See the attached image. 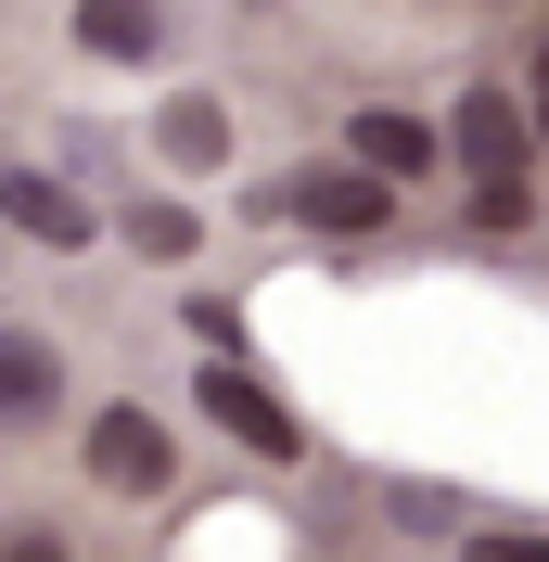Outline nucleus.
<instances>
[{
  "mask_svg": "<svg viewBox=\"0 0 549 562\" xmlns=\"http://www.w3.org/2000/svg\"><path fill=\"white\" fill-rule=\"evenodd\" d=\"M256 217H294V231H383V217H396V179L358 167V154H345V167H281L269 192H256Z\"/></svg>",
  "mask_w": 549,
  "mask_h": 562,
  "instance_id": "obj_1",
  "label": "nucleus"
},
{
  "mask_svg": "<svg viewBox=\"0 0 549 562\" xmlns=\"http://www.w3.org/2000/svg\"><path fill=\"white\" fill-rule=\"evenodd\" d=\"M192 422H217V435H231L243 460H307V422L281 409V396L256 384V371H243V358H217L205 384H192Z\"/></svg>",
  "mask_w": 549,
  "mask_h": 562,
  "instance_id": "obj_2",
  "label": "nucleus"
},
{
  "mask_svg": "<svg viewBox=\"0 0 549 562\" xmlns=\"http://www.w3.org/2000/svg\"><path fill=\"white\" fill-rule=\"evenodd\" d=\"M447 154L473 179H524L537 167V103H512V90H473V103L447 115Z\"/></svg>",
  "mask_w": 549,
  "mask_h": 562,
  "instance_id": "obj_3",
  "label": "nucleus"
},
{
  "mask_svg": "<svg viewBox=\"0 0 549 562\" xmlns=\"http://www.w3.org/2000/svg\"><path fill=\"white\" fill-rule=\"evenodd\" d=\"M90 473H103L115 498H154V486L179 473V435H167L154 409H90Z\"/></svg>",
  "mask_w": 549,
  "mask_h": 562,
  "instance_id": "obj_4",
  "label": "nucleus"
},
{
  "mask_svg": "<svg viewBox=\"0 0 549 562\" xmlns=\"http://www.w3.org/2000/svg\"><path fill=\"white\" fill-rule=\"evenodd\" d=\"M345 154H358V167H383L396 192H410V179L447 167V128H422V115H396V103H358V115H345Z\"/></svg>",
  "mask_w": 549,
  "mask_h": 562,
  "instance_id": "obj_5",
  "label": "nucleus"
},
{
  "mask_svg": "<svg viewBox=\"0 0 549 562\" xmlns=\"http://www.w3.org/2000/svg\"><path fill=\"white\" fill-rule=\"evenodd\" d=\"M0 217H13V231H26V244H90V231H103V217H90V205H77V192H65V179H52V167H0Z\"/></svg>",
  "mask_w": 549,
  "mask_h": 562,
  "instance_id": "obj_6",
  "label": "nucleus"
},
{
  "mask_svg": "<svg viewBox=\"0 0 549 562\" xmlns=\"http://www.w3.org/2000/svg\"><path fill=\"white\" fill-rule=\"evenodd\" d=\"M0 422H65V358L0 319Z\"/></svg>",
  "mask_w": 549,
  "mask_h": 562,
  "instance_id": "obj_7",
  "label": "nucleus"
},
{
  "mask_svg": "<svg viewBox=\"0 0 549 562\" xmlns=\"http://www.w3.org/2000/svg\"><path fill=\"white\" fill-rule=\"evenodd\" d=\"M77 52H103V65H154V52H167V13H154V0H77Z\"/></svg>",
  "mask_w": 549,
  "mask_h": 562,
  "instance_id": "obj_8",
  "label": "nucleus"
},
{
  "mask_svg": "<svg viewBox=\"0 0 549 562\" xmlns=\"http://www.w3.org/2000/svg\"><path fill=\"white\" fill-rule=\"evenodd\" d=\"M154 154H167V167H231V115L205 103V90H179V103H154Z\"/></svg>",
  "mask_w": 549,
  "mask_h": 562,
  "instance_id": "obj_9",
  "label": "nucleus"
},
{
  "mask_svg": "<svg viewBox=\"0 0 549 562\" xmlns=\"http://www.w3.org/2000/svg\"><path fill=\"white\" fill-rule=\"evenodd\" d=\"M192 231H205V217H179V205H128V244H141V256H192Z\"/></svg>",
  "mask_w": 549,
  "mask_h": 562,
  "instance_id": "obj_10",
  "label": "nucleus"
},
{
  "mask_svg": "<svg viewBox=\"0 0 549 562\" xmlns=\"http://www.w3.org/2000/svg\"><path fill=\"white\" fill-rule=\"evenodd\" d=\"M473 217H485V231H524V217H537V192H524V179H473Z\"/></svg>",
  "mask_w": 549,
  "mask_h": 562,
  "instance_id": "obj_11",
  "label": "nucleus"
},
{
  "mask_svg": "<svg viewBox=\"0 0 549 562\" xmlns=\"http://www.w3.org/2000/svg\"><path fill=\"white\" fill-rule=\"evenodd\" d=\"M524 103H537V154H549V38H537V90H524Z\"/></svg>",
  "mask_w": 549,
  "mask_h": 562,
  "instance_id": "obj_12",
  "label": "nucleus"
}]
</instances>
